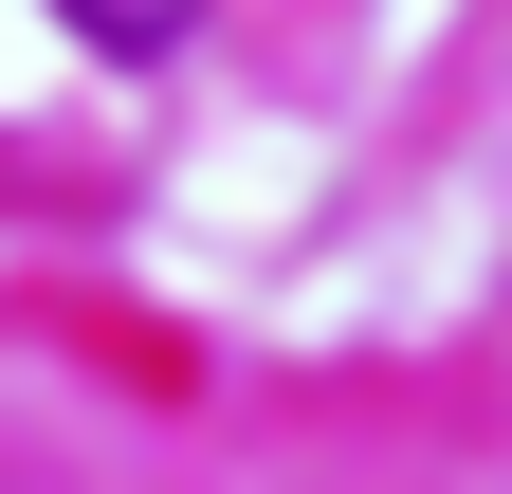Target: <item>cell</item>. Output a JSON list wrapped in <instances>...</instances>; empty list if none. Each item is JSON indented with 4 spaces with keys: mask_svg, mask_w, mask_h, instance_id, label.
<instances>
[{
    "mask_svg": "<svg viewBox=\"0 0 512 494\" xmlns=\"http://www.w3.org/2000/svg\"><path fill=\"white\" fill-rule=\"evenodd\" d=\"M55 19H74V37H92V55H165V37H183V19H202V0H55Z\"/></svg>",
    "mask_w": 512,
    "mask_h": 494,
    "instance_id": "obj_1",
    "label": "cell"
}]
</instances>
